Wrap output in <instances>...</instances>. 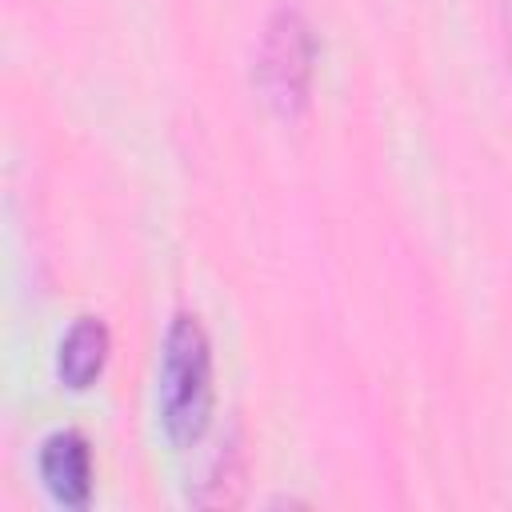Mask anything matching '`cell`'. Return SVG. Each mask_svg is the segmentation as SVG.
I'll use <instances>...</instances> for the list:
<instances>
[{"mask_svg":"<svg viewBox=\"0 0 512 512\" xmlns=\"http://www.w3.org/2000/svg\"><path fill=\"white\" fill-rule=\"evenodd\" d=\"M156 420L176 448L200 444L212 420V344L192 312H176L156 360Z\"/></svg>","mask_w":512,"mask_h":512,"instance_id":"obj_1","label":"cell"},{"mask_svg":"<svg viewBox=\"0 0 512 512\" xmlns=\"http://www.w3.org/2000/svg\"><path fill=\"white\" fill-rule=\"evenodd\" d=\"M312 84V32L300 12H276L256 48V88L276 116H300Z\"/></svg>","mask_w":512,"mask_h":512,"instance_id":"obj_2","label":"cell"},{"mask_svg":"<svg viewBox=\"0 0 512 512\" xmlns=\"http://www.w3.org/2000/svg\"><path fill=\"white\" fill-rule=\"evenodd\" d=\"M40 480L60 508H88L92 500V448L76 428H56L44 436L36 456Z\"/></svg>","mask_w":512,"mask_h":512,"instance_id":"obj_3","label":"cell"},{"mask_svg":"<svg viewBox=\"0 0 512 512\" xmlns=\"http://www.w3.org/2000/svg\"><path fill=\"white\" fill-rule=\"evenodd\" d=\"M108 348H112L108 324L100 316H76L72 328L56 344V380L68 392L92 388L108 364Z\"/></svg>","mask_w":512,"mask_h":512,"instance_id":"obj_4","label":"cell"}]
</instances>
